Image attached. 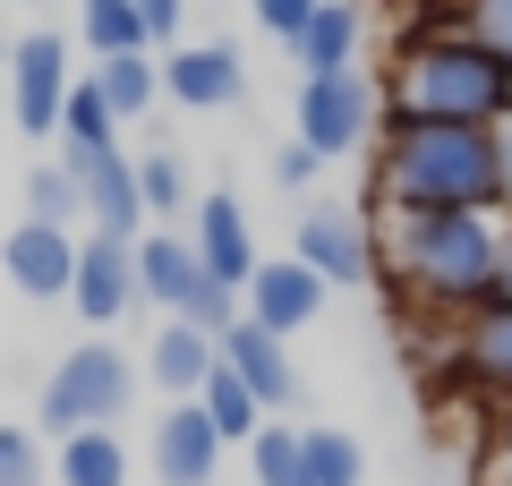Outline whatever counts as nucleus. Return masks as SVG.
I'll return each mask as SVG.
<instances>
[{
  "instance_id": "f257e3e1",
  "label": "nucleus",
  "mask_w": 512,
  "mask_h": 486,
  "mask_svg": "<svg viewBox=\"0 0 512 486\" xmlns=\"http://www.w3.org/2000/svg\"><path fill=\"white\" fill-rule=\"evenodd\" d=\"M376 273L427 316H470L495 299V256H504V214H402L376 205Z\"/></svg>"
},
{
  "instance_id": "f03ea898",
  "label": "nucleus",
  "mask_w": 512,
  "mask_h": 486,
  "mask_svg": "<svg viewBox=\"0 0 512 486\" xmlns=\"http://www.w3.org/2000/svg\"><path fill=\"white\" fill-rule=\"evenodd\" d=\"M384 128H495L512 111V69L461 26H410L376 77Z\"/></svg>"
},
{
  "instance_id": "7ed1b4c3",
  "label": "nucleus",
  "mask_w": 512,
  "mask_h": 486,
  "mask_svg": "<svg viewBox=\"0 0 512 486\" xmlns=\"http://www.w3.org/2000/svg\"><path fill=\"white\" fill-rule=\"evenodd\" d=\"M367 171H376V205L402 214H504L495 128H376Z\"/></svg>"
},
{
  "instance_id": "20e7f679",
  "label": "nucleus",
  "mask_w": 512,
  "mask_h": 486,
  "mask_svg": "<svg viewBox=\"0 0 512 486\" xmlns=\"http://www.w3.org/2000/svg\"><path fill=\"white\" fill-rule=\"evenodd\" d=\"M137 376H146V367L128 359L120 342L86 333V342L52 367V384H43V401H35V427L52 435V444H60V435H77V427H120L128 401H137Z\"/></svg>"
},
{
  "instance_id": "39448f33",
  "label": "nucleus",
  "mask_w": 512,
  "mask_h": 486,
  "mask_svg": "<svg viewBox=\"0 0 512 486\" xmlns=\"http://www.w3.org/2000/svg\"><path fill=\"white\" fill-rule=\"evenodd\" d=\"M384 128V103H376V77L367 69H342V77H299V103H291V137L316 145L325 162L342 154H367Z\"/></svg>"
},
{
  "instance_id": "423d86ee",
  "label": "nucleus",
  "mask_w": 512,
  "mask_h": 486,
  "mask_svg": "<svg viewBox=\"0 0 512 486\" xmlns=\"http://www.w3.org/2000/svg\"><path fill=\"white\" fill-rule=\"evenodd\" d=\"M291 256L325 290H359V282H376V222L359 205H308L291 231Z\"/></svg>"
},
{
  "instance_id": "0eeeda50",
  "label": "nucleus",
  "mask_w": 512,
  "mask_h": 486,
  "mask_svg": "<svg viewBox=\"0 0 512 486\" xmlns=\"http://www.w3.org/2000/svg\"><path fill=\"white\" fill-rule=\"evenodd\" d=\"M444 384H453V393H478L487 410H504V401H512V307H504V299L470 307V316L453 324Z\"/></svg>"
},
{
  "instance_id": "6e6552de",
  "label": "nucleus",
  "mask_w": 512,
  "mask_h": 486,
  "mask_svg": "<svg viewBox=\"0 0 512 486\" xmlns=\"http://www.w3.org/2000/svg\"><path fill=\"white\" fill-rule=\"evenodd\" d=\"M69 43L52 35V26H35V35L9 43V103H18V128L26 137H60V111H69Z\"/></svg>"
},
{
  "instance_id": "1a4fd4ad",
  "label": "nucleus",
  "mask_w": 512,
  "mask_h": 486,
  "mask_svg": "<svg viewBox=\"0 0 512 486\" xmlns=\"http://www.w3.org/2000/svg\"><path fill=\"white\" fill-rule=\"evenodd\" d=\"M77 180V205H86V231L103 239H146V197H137V154L120 145H94V154H60Z\"/></svg>"
},
{
  "instance_id": "9d476101",
  "label": "nucleus",
  "mask_w": 512,
  "mask_h": 486,
  "mask_svg": "<svg viewBox=\"0 0 512 486\" xmlns=\"http://www.w3.org/2000/svg\"><path fill=\"white\" fill-rule=\"evenodd\" d=\"M69 307L111 333V324L137 307V239H103V231H77V282H69Z\"/></svg>"
},
{
  "instance_id": "9b49d317",
  "label": "nucleus",
  "mask_w": 512,
  "mask_h": 486,
  "mask_svg": "<svg viewBox=\"0 0 512 486\" xmlns=\"http://www.w3.org/2000/svg\"><path fill=\"white\" fill-rule=\"evenodd\" d=\"M188 248H197V265L214 273L222 290H248V273L265 265V256H256V231H248V205L231 197V188H205L197 205H188Z\"/></svg>"
},
{
  "instance_id": "f8f14e48",
  "label": "nucleus",
  "mask_w": 512,
  "mask_h": 486,
  "mask_svg": "<svg viewBox=\"0 0 512 486\" xmlns=\"http://www.w3.org/2000/svg\"><path fill=\"white\" fill-rule=\"evenodd\" d=\"M325 299H333V290L316 282V273L299 265V256H265V265L248 273V290H239V316L291 342L299 324H316V316H325Z\"/></svg>"
},
{
  "instance_id": "ddd939ff",
  "label": "nucleus",
  "mask_w": 512,
  "mask_h": 486,
  "mask_svg": "<svg viewBox=\"0 0 512 486\" xmlns=\"http://www.w3.org/2000/svg\"><path fill=\"white\" fill-rule=\"evenodd\" d=\"M163 94L180 111H231L239 94H248V60H239V43H180V52H163Z\"/></svg>"
},
{
  "instance_id": "4468645a",
  "label": "nucleus",
  "mask_w": 512,
  "mask_h": 486,
  "mask_svg": "<svg viewBox=\"0 0 512 486\" xmlns=\"http://www.w3.org/2000/svg\"><path fill=\"white\" fill-rule=\"evenodd\" d=\"M222 478V435L197 401H171L154 418V486H214Z\"/></svg>"
},
{
  "instance_id": "2eb2a0df",
  "label": "nucleus",
  "mask_w": 512,
  "mask_h": 486,
  "mask_svg": "<svg viewBox=\"0 0 512 486\" xmlns=\"http://www.w3.org/2000/svg\"><path fill=\"white\" fill-rule=\"evenodd\" d=\"M222 367H231V376L256 393V410H265V418L299 401V367H291V342H282V333H265V324H248V316H239L231 333H222Z\"/></svg>"
},
{
  "instance_id": "dca6fc26",
  "label": "nucleus",
  "mask_w": 512,
  "mask_h": 486,
  "mask_svg": "<svg viewBox=\"0 0 512 486\" xmlns=\"http://www.w3.org/2000/svg\"><path fill=\"white\" fill-rule=\"evenodd\" d=\"M0 265L18 282V299H69L77 282V231H52V222H18L0 239Z\"/></svg>"
},
{
  "instance_id": "f3484780",
  "label": "nucleus",
  "mask_w": 512,
  "mask_h": 486,
  "mask_svg": "<svg viewBox=\"0 0 512 486\" xmlns=\"http://www.w3.org/2000/svg\"><path fill=\"white\" fill-rule=\"evenodd\" d=\"M214 367H222V342H214V333H197V324H180V316L154 324L146 376H154V393H163V401H197Z\"/></svg>"
},
{
  "instance_id": "a211bd4d",
  "label": "nucleus",
  "mask_w": 512,
  "mask_h": 486,
  "mask_svg": "<svg viewBox=\"0 0 512 486\" xmlns=\"http://www.w3.org/2000/svg\"><path fill=\"white\" fill-rule=\"evenodd\" d=\"M359 43H367L359 9H350V0H325V9L299 26L291 60H299V77H342V69H359Z\"/></svg>"
},
{
  "instance_id": "6ab92c4d",
  "label": "nucleus",
  "mask_w": 512,
  "mask_h": 486,
  "mask_svg": "<svg viewBox=\"0 0 512 486\" xmlns=\"http://www.w3.org/2000/svg\"><path fill=\"white\" fill-rule=\"evenodd\" d=\"M52 478L60 486H128V444L120 427H77L52 444Z\"/></svg>"
},
{
  "instance_id": "aec40b11",
  "label": "nucleus",
  "mask_w": 512,
  "mask_h": 486,
  "mask_svg": "<svg viewBox=\"0 0 512 486\" xmlns=\"http://www.w3.org/2000/svg\"><path fill=\"white\" fill-rule=\"evenodd\" d=\"M94 94H103V103H111V120H146V111H154V94H163V60H154V52H120V60H94Z\"/></svg>"
},
{
  "instance_id": "412c9836",
  "label": "nucleus",
  "mask_w": 512,
  "mask_h": 486,
  "mask_svg": "<svg viewBox=\"0 0 512 486\" xmlns=\"http://www.w3.org/2000/svg\"><path fill=\"white\" fill-rule=\"evenodd\" d=\"M77 35H86L94 60H120V52H154L137 0H77Z\"/></svg>"
},
{
  "instance_id": "4be33fe9",
  "label": "nucleus",
  "mask_w": 512,
  "mask_h": 486,
  "mask_svg": "<svg viewBox=\"0 0 512 486\" xmlns=\"http://www.w3.org/2000/svg\"><path fill=\"white\" fill-rule=\"evenodd\" d=\"M419 26H461L478 52H495L512 69V0H436V18H419Z\"/></svg>"
},
{
  "instance_id": "5701e85b",
  "label": "nucleus",
  "mask_w": 512,
  "mask_h": 486,
  "mask_svg": "<svg viewBox=\"0 0 512 486\" xmlns=\"http://www.w3.org/2000/svg\"><path fill=\"white\" fill-rule=\"evenodd\" d=\"M248 478L256 486H308V444H299V427L265 418V427L248 435Z\"/></svg>"
},
{
  "instance_id": "b1692460",
  "label": "nucleus",
  "mask_w": 512,
  "mask_h": 486,
  "mask_svg": "<svg viewBox=\"0 0 512 486\" xmlns=\"http://www.w3.org/2000/svg\"><path fill=\"white\" fill-rule=\"evenodd\" d=\"M197 410L214 418V435H222V444H248V435L265 427V410H256V393H248V384L231 376V367H214V376H205V393H197Z\"/></svg>"
},
{
  "instance_id": "393cba45",
  "label": "nucleus",
  "mask_w": 512,
  "mask_h": 486,
  "mask_svg": "<svg viewBox=\"0 0 512 486\" xmlns=\"http://www.w3.org/2000/svg\"><path fill=\"white\" fill-rule=\"evenodd\" d=\"M299 444H308V486H359L367 478V452L350 427H299Z\"/></svg>"
},
{
  "instance_id": "a878e982",
  "label": "nucleus",
  "mask_w": 512,
  "mask_h": 486,
  "mask_svg": "<svg viewBox=\"0 0 512 486\" xmlns=\"http://www.w3.org/2000/svg\"><path fill=\"white\" fill-rule=\"evenodd\" d=\"M94 145H120V120H111V103L94 94V77H77L69 111H60V154H94Z\"/></svg>"
},
{
  "instance_id": "bb28decb",
  "label": "nucleus",
  "mask_w": 512,
  "mask_h": 486,
  "mask_svg": "<svg viewBox=\"0 0 512 486\" xmlns=\"http://www.w3.org/2000/svg\"><path fill=\"white\" fill-rule=\"evenodd\" d=\"M26 222H52V231H77V222H86L69 162H35V171H26Z\"/></svg>"
},
{
  "instance_id": "cd10ccee",
  "label": "nucleus",
  "mask_w": 512,
  "mask_h": 486,
  "mask_svg": "<svg viewBox=\"0 0 512 486\" xmlns=\"http://www.w3.org/2000/svg\"><path fill=\"white\" fill-rule=\"evenodd\" d=\"M137 197H146L154 231H163V214L197 205V197H188V171H180V154H171V145H146V154H137Z\"/></svg>"
},
{
  "instance_id": "c85d7f7f",
  "label": "nucleus",
  "mask_w": 512,
  "mask_h": 486,
  "mask_svg": "<svg viewBox=\"0 0 512 486\" xmlns=\"http://www.w3.org/2000/svg\"><path fill=\"white\" fill-rule=\"evenodd\" d=\"M52 478V452L35 427H0V486H43Z\"/></svg>"
},
{
  "instance_id": "c756f323",
  "label": "nucleus",
  "mask_w": 512,
  "mask_h": 486,
  "mask_svg": "<svg viewBox=\"0 0 512 486\" xmlns=\"http://www.w3.org/2000/svg\"><path fill=\"white\" fill-rule=\"evenodd\" d=\"M478 486H512V401L487 410V435H478Z\"/></svg>"
},
{
  "instance_id": "7c9ffc66",
  "label": "nucleus",
  "mask_w": 512,
  "mask_h": 486,
  "mask_svg": "<svg viewBox=\"0 0 512 486\" xmlns=\"http://www.w3.org/2000/svg\"><path fill=\"white\" fill-rule=\"evenodd\" d=\"M316 9H325V0H248V18L265 26V35H274L282 52H291V43H299V26H308Z\"/></svg>"
},
{
  "instance_id": "2f4dec72",
  "label": "nucleus",
  "mask_w": 512,
  "mask_h": 486,
  "mask_svg": "<svg viewBox=\"0 0 512 486\" xmlns=\"http://www.w3.org/2000/svg\"><path fill=\"white\" fill-rule=\"evenodd\" d=\"M316 171H325V154H316V145H274V188L282 197H291V188H316Z\"/></svg>"
},
{
  "instance_id": "473e14b6",
  "label": "nucleus",
  "mask_w": 512,
  "mask_h": 486,
  "mask_svg": "<svg viewBox=\"0 0 512 486\" xmlns=\"http://www.w3.org/2000/svg\"><path fill=\"white\" fill-rule=\"evenodd\" d=\"M137 18H146V35H154V43H180L188 0H137Z\"/></svg>"
},
{
  "instance_id": "72a5a7b5",
  "label": "nucleus",
  "mask_w": 512,
  "mask_h": 486,
  "mask_svg": "<svg viewBox=\"0 0 512 486\" xmlns=\"http://www.w3.org/2000/svg\"><path fill=\"white\" fill-rule=\"evenodd\" d=\"M495 188H504V214H512V111L495 120Z\"/></svg>"
},
{
  "instance_id": "f704fd0d",
  "label": "nucleus",
  "mask_w": 512,
  "mask_h": 486,
  "mask_svg": "<svg viewBox=\"0 0 512 486\" xmlns=\"http://www.w3.org/2000/svg\"><path fill=\"white\" fill-rule=\"evenodd\" d=\"M495 299L512 307V214H504V256H495Z\"/></svg>"
}]
</instances>
